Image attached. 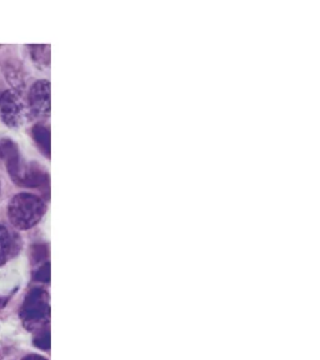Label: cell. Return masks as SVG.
Here are the masks:
<instances>
[{
    "mask_svg": "<svg viewBox=\"0 0 320 360\" xmlns=\"http://www.w3.org/2000/svg\"><path fill=\"white\" fill-rule=\"evenodd\" d=\"M44 212L43 200L29 193H20L11 198L8 207L11 224L20 231H27L38 224Z\"/></svg>",
    "mask_w": 320,
    "mask_h": 360,
    "instance_id": "1",
    "label": "cell"
},
{
    "mask_svg": "<svg viewBox=\"0 0 320 360\" xmlns=\"http://www.w3.org/2000/svg\"><path fill=\"white\" fill-rule=\"evenodd\" d=\"M49 316V305H48V295L46 292L40 289H34L29 292L27 298L23 303L20 309L24 326L29 330H34L44 324Z\"/></svg>",
    "mask_w": 320,
    "mask_h": 360,
    "instance_id": "2",
    "label": "cell"
},
{
    "mask_svg": "<svg viewBox=\"0 0 320 360\" xmlns=\"http://www.w3.org/2000/svg\"><path fill=\"white\" fill-rule=\"evenodd\" d=\"M28 108L17 90H4L0 96V119L11 127L18 128L27 122Z\"/></svg>",
    "mask_w": 320,
    "mask_h": 360,
    "instance_id": "3",
    "label": "cell"
},
{
    "mask_svg": "<svg viewBox=\"0 0 320 360\" xmlns=\"http://www.w3.org/2000/svg\"><path fill=\"white\" fill-rule=\"evenodd\" d=\"M29 105L37 115H48L51 112V85L39 80L29 91Z\"/></svg>",
    "mask_w": 320,
    "mask_h": 360,
    "instance_id": "4",
    "label": "cell"
},
{
    "mask_svg": "<svg viewBox=\"0 0 320 360\" xmlns=\"http://www.w3.org/2000/svg\"><path fill=\"white\" fill-rule=\"evenodd\" d=\"M0 158L4 160L9 174L15 181L23 168L17 144H14L11 139L0 141Z\"/></svg>",
    "mask_w": 320,
    "mask_h": 360,
    "instance_id": "5",
    "label": "cell"
},
{
    "mask_svg": "<svg viewBox=\"0 0 320 360\" xmlns=\"http://www.w3.org/2000/svg\"><path fill=\"white\" fill-rule=\"evenodd\" d=\"M15 249V240L4 225H0V266L6 264Z\"/></svg>",
    "mask_w": 320,
    "mask_h": 360,
    "instance_id": "6",
    "label": "cell"
},
{
    "mask_svg": "<svg viewBox=\"0 0 320 360\" xmlns=\"http://www.w3.org/2000/svg\"><path fill=\"white\" fill-rule=\"evenodd\" d=\"M23 360H46L43 356H40V355L37 354H30L28 356H25V358H23Z\"/></svg>",
    "mask_w": 320,
    "mask_h": 360,
    "instance_id": "7",
    "label": "cell"
}]
</instances>
